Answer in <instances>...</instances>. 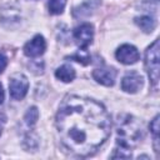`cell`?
I'll return each instance as SVG.
<instances>
[{
    "label": "cell",
    "instance_id": "cell-1",
    "mask_svg": "<svg viewBox=\"0 0 160 160\" xmlns=\"http://www.w3.org/2000/svg\"><path fill=\"white\" fill-rule=\"evenodd\" d=\"M55 124L62 146L78 156L92 155L109 138L110 115L98 101L70 95L59 106Z\"/></svg>",
    "mask_w": 160,
    "mask_h": 160
},
{
    "label": "cell",
    "instance_id": "cell-2",
    "mask_svg": "<svg viewBox=\"0 0 160 160\" xmlns=\"http://www.w3.org/2000/svg\"><path fill=\"white\" fill-rule=\"evenodd\" d=\"M144 138L141 122L131 115H122L118 118L116 122V144L112 159L131 158V149L135 148Z\"/></svg>",
    "mask_w": 160,
    "mask_h": 160
},
{
    "label": "cell",
    "instance_id": "cell-3",
    "mask_svg": "<svg viewBox=\"0 0 160 160\" xmlns=\"http://www.w3.org/2000/svg\"><path fill=\"white\" fill-rule=\"evenodd\" d=\"M145 68L151 84L158 88L159 84V40L156 39L145 52Z\"/></svg>",
    "mask_w": 160,
    "mask_h": 160
},
{
    "label": "cell",
    "instance_id": "cell-4",
    "mask_svg": "<svg viewBox=\"0 0 160 160\" xmlns=\"http://www.w3.org/2000/svg\"><path fill=\"white\" fill-rule=\"evenodd\" d=\"M29 90V80L24 74H14L9 81L10 96L15 100H21Z\"/></svg>",
    "mask_w": 160,
    "mask_h": 160
},
{
    "label": "cell",
    "instance_id": "cell-5",
    "mask_svg": "<svg viewBox=\"0 0 160 160\" xmlns=\"http://www.w3.org/2000/svg\"><path fill=\"white\" fill-rule=\"evenodd\" d=\"M92 38H94V29L92 25L89 22L81 24L74 30V40L80 49H86L91 44Z\"/></svg>",
    "mask_w": 160,
    "mask_h": 160
},
{
    "label": "cell",
    "instance_id": "cell-6",
    "mask_svg": "<svg viewBox=\"0 0 160 160\" xmlns=\"http://www.w3.org/2000/svg\"><path fill=\"white\" fill-rule=\"evenodd\" d=\"M115 56L116 59L125 64V65H131V64H135L139 59H140V54L138 51V49L130 44H124L121 45L116 52H115Z\"/></svg>",
    "mask_w": 160,
    "mask_h": 160
},
{
    "label": "cell",
    "instance_id": "cell-7",
    "mask_svg": "<svg viewBox=\"0 0 160 160\" xmlns=\"http://www.w3.org/2000/svg\"><path fill=\"white\" fill-rule=\"evenodd\" d=\"M46 49V42L45 39L41 35L34 36L30 41H28L24 46V54L29 58H38L44 54Z\"/></svg>",
    "mask_w": 160,
    "mask_h": 160
},
{
    "label": "cell",
    "instance_id": "cell-8",
    "mask_svg": "<svg viewBox=\"0 0 160 160\" xmlns=\"http://www.w3.org/2000/svg\"><path fill=\"white\" fill-rule=\"evenodd\" d=\"M141 86H142V76L135 71L129 72L122 78L121 89L126 92L135 94L141 89Z\"/></svg>",
    "mask_w": 160,
    "mask_h": 160
},
{
    "label": "cell",
    "instance_id": "cell-9",
    "mask_svg": "<svg viewBox=\"0 0 160 160\" xmlns=\"http://www.w3.org/2000/svg\"><path fill=\"white\" fill-rule=\"evenodd\" d=\"M92 78L101 85L112 86L116 79V70L114 68H100L92 71Z\"/></svg>",
    "mask_w": 160,
    "mask_h": 160
},
{
    "label": "cell",
    "instance_id": "cell-10",
    "mask_svg": "<svg viewBox=\"0 0 160 160\" xmlns=\"http://www.w3.org/2000/svg\"><path fill=\"white\" fill-rule=\"evenodd\" d=\"M55 76L59 80L64 81V82H70L75 78V70L70 65H62V66H60V68L56 69Z\"/></svg>",
    "mask_w": 160,
    "mask_h": 160
},
{
    "label": "cell",
    "instance_id": "cell-11",
    "mask_svg": "<svg viewBox=\"0 0 160 160\" xmlns=\"http://www.w3.org/2000/svg\"><path fill=\"white\" fill-rule=\"evenodd\" d=\"M135 22L136 25L145 32H151L154 29H155V20L150 16H140V18H136L135 19Z\"/></svg>",
    "mask_w": 160,
    "mask_h": 160
},
{
    "label": "cell",
    "instance_id": "cell-12",
    "mask_svg": "<svg viewBox=\"0 0 160 160\" xmlns=\"http://www.w3.org/2000/svg\"><path fill=\"white\" fill-rule=\"evenodd\" d=\"M159 119H160V116L156 115L150 124V131L154 135V148H155L156 154L159 152Z\"/></svg>",
    "mask_w": 160,
    "mask_h": 160
},
{
    "label": "cell",
    "instance_id": "cell-13",
    "mask_svg": "<svg viewBox=\"0 0 160 160\" xmlns=\"http://www.w3.org/2000/svg\"><path fill=\"white\" fill-rule=\"evenodd\" d=\"M70 59H72V60H75V61H78L80 64H82V65L90 64V55L86 51V49H79L76 51V54H74L72 56H70Z\"/></svg>",
    "mask_w": 160,
    "mask_h": 160
},
{
    "label": "cell",
    "instance_id": "cell-14",
    "mask_svg": "<svg viewBox=\"0 0 160 160\" xmlns=\"http://www.w3.org/2000/svg\"><path fill=\"white\" fill-rule=\"evenodd\" d=\"M66 5V0H50L49 1V10L51 14H61Z\"/></svg>",
    "mask_w": 160,
    "mask_h": 160
},
{
    "label": "cell",
    "instance_id": "cell-15",
    "mask_svg": "<svg viewBox=\"0 0 160 160\" xmlns=\"http://www.w3.org/2000/svg\"><path fill=\"white\" fill-rule=\"evenodd\" d=\"M38 118H39V110L38 108L32 106L28 110V112L25 114V122L29 125V126H32L36 121H38Z\"/></svg>",
    "mask_w": 160,
    "mask_h": 160
},
{
    "label": "cell",
    "instance_id": "cell-16",
    "mask_svg": "<svg viewBox=\"0 0 160 160\" xmlns=\"http://www.w3.org/2000/svg\"><path fill=\"white\" fill-rule=\"evenodd\" d=\"M6 65H8V59H6V56L0 52V72H2V71L5 70Z\"/></svg>",
    "mask_w": 160,
    "mask_h": 160
},
{
    "label": "cell",
    "instance_id": "cell-17",
    "mask_svg": "<svg viewBox=\"0 0 160 160\" xmlns=\"http://www.w3.org/2000/svg\"><path fill=\"white\" fill-rule=\"evenodd\" d=\"M4 101V90H2V85L0 84V104H2Z\"/></svg>",
    "mask_w": 160,
    "mask_h": 160
},
{
    "label": "cell",
    "instance_id": "cell-18",
    "mask_svg": "<svg viewBox=\"0 0 160 160\" xmlns=\"http://www.w3.org/2000/svg\"><path fill=\"white\" fill-rule=\"evenodd\" d=\"M1 131H2V125L0 124V135H1Z\"/></svg>",
    "mask_w": 160,
    "mask_h": 160
},
{
    "label": "cell",
    "instance_id": "cell-19",
    "mask_svg": "<svg viewBox=\"0 0 160 160\" xmlns=\"http://www.w3.org/2000/svg\"><path fill=\"white\" fill-rule=\"evenodd\" d=\"M155 1H158V0H155Z\"/></svg>",
    "mask_w": 160,
    "mask_h": 160
}]
</instances>
